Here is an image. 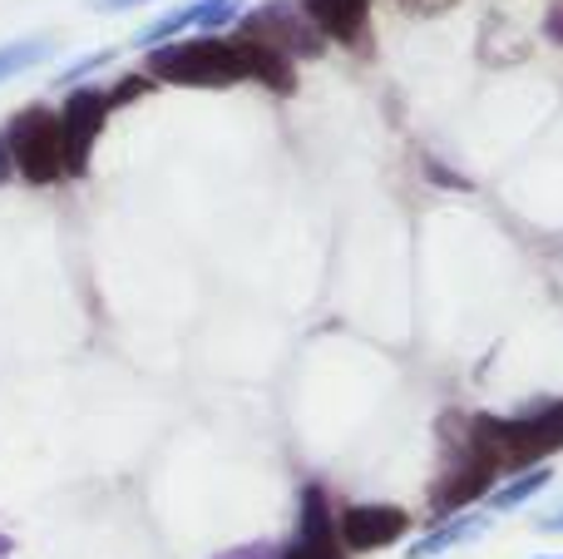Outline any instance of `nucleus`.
<instances>
[{
  "instance_id": "obj_1",
  "label": "nucleus",
  "mask_w": 563,
  "mask_h": 559,
  "mask_svg": "<svg viewBox=\"0 0 563 559\" xmlns=\"http://www.w3.org/2000/svg\"><path fill=\"white\" fill-rule=\"evenodd\" d=\"M148 75L164 79V85L178 89H228L243 85V79H257V85L277 89V95H291L297 89V75H291V59L277 55L273 45L253 35L238 40H178V45H158L148 55Z\"/></svg>"
},
{
  "instance_id": "obj_2",
  "label": "nucleus",
  "mask_w": 563,
  "mask_h": 559,
  "mask_svg": "<svg viewBox=\"0 0 563 559\" xmlns=\"http://www.w3.org/2000/svg\"><path fill=\"white\" fill-rule=\"evenodd\" d=\"M475 451H485L495 465L505 461H544V456L563 451V402L539 406L534 416H519V421H499V416H479L475 436H470Z\"/></svg>"
},
{
  "instance_id": "obj_3",
  "label": "nucleus",
  "mask_w": 563,
  "mask_h": 559,
  "mask_svg": "<svg viewBox=\"0 0 563 559\" xmlns=\"http://www.w3.org/2000/svg\"><path fill=\"white\" fill-rule=\"evenodd\" d=\"M5 149H10V164H15L20 178L30 184H55L65 178V144H59V114L49 109L30 105L15 114L5 134Z\"/></svg>"
},
{
  "instance_id": "obj_4",
  "label": "nucleus",
  "mask_w": 563,
  "mask_h": 559,
  "mask_svg": "<svg viewBox=\"0 0 563 559\" xmlns=\"http://www.w3.org/2000/svg\"><path fill=\"white\" fill-rule=\"evenodd\" d=\"M109 124V95L104 89H75L59 109V144H65V174H89L95 144Z\"/></svg>"
},
{
  "instance_id": "obj_5",
  "label": "nucleus",
  "mask_w": 563,
  "mask_h": 559,
  "mask_svg": "<svg viewBox=\"0 0 563 559\" xmlns=\"http://www.w3.org/2000/svg\"><path fill=\"white\" fill-rule=\"evenodd\" d=\"M406 530H410V515L400 511V505H351L336 520V540H341V550H351V555L386 550V545H396Z\"/></svg>"
},
{
  "instance_id": "obj_6",
  "label": "nucleus",
  "mask_w": 563,
  "mask_h": 559,
  "mask_svg": "<svg viewBox=\"0 0 563 559\" xmlns=\"http://www.w3.org/2000/svg\"><path fill=\"white\" fill-rule=\"evenodd\" d=\"M243 35H253V40H263V45H273L277 55H317L321 50V30L311 25L307 15H297L291 6H263V10H253L247 15V30Z\"/></svg>"
},
{
  "instance_id": "obj_7",
  "label": "nucleus",
  "mask_w": 563,
  "mask_h": 559,
  "mask_svg": "<svg viewBox=\"0 0 563 559\" xmlns=\"http://www.w3.org/2000/svg\"><path fill=\"white\" fill-rule=\"evenodd\" d=\"M233 15H238V0H194V6L174 10V15L154 20V25H144L134 40L154 50V40H168V35H178V30H218V25H228Z\"/></svg>"
},
{
  "instance_id": "obj_8",
  "label": "nucleus",
  "mask_w": 563,
  "mask_h": 559,
  "mask_svg": "<svg viewBox=\"0 0 563 559\" xmlns=\"http://www.w3.org/2000/svg\"><path fill=\"white\" fill-rule=\"evenodd\" d=\"M282 559H346V555H341L336 530H331V515H327V501H321V491L301 495V540L291 545Z\"/></svg>"
},
{
  "instance_id": "obj_9",
  "label": "nucleus",
  "mask_w": 563,
  "mask_h": 559,
  "mask_svg": "<svg viewBox=\"0 0 563 559\" xmlns=\"http://www.w3.org/2000/svg\"><path fill=\"white\" fill-rule=\"evenodd\" d=\"M366 10H371V0H301V15H307L327 40H341V45L361 40Z\"/></svg>"
},
{
  "instance_id": "obj_10",
  "label": "nucleus",
  "mask_w": 563,
  "mask_h": 559,
  "mask_svg": "<svg viewBox=\"0 0 563 559\" xmlns=\"http://www.w3.org/2000/svg\"><path fill=\"white\" fill-rule=\"evenodd\" d=\"M495 475H499V465L489 461L485 451H475L470 446V456H465V465L455 471V481H445L435 491V511L445 515V511H455V505H465V501H475V495H485L489 485H495Z\"/></svg>"
},
{
  "instance_id": "obj_11",
  "label": "nucleus",
  "mask_w": 563,
  "mask_h": 559,
  "mask_svg": "<svg viewBox=\"0 0 563 559\" xmlns=\"http://www.w3.org/2000/svg\"><path fill=\"white\" fill-rule=\"evenodd\" d=\"M485 530H489V515H460V520L440 525L435 535H426V540H420V545H410V559H435V555L455 550V545L479 540V535H485Z\"/></svg>"
},
{
  "instance_id": "obj_12",
  "label": "nucleus",
  "mask_w": 563,
  "mask_h": 559,
  "mask_svg": "<svg viewBox=\"0 0 563 559\" xmlns=\"http://www.w3.org/2000/svg\"><path fill=\"white\" fill-rule=\"evenodd\" d=\"M55 55V40H15V45H0V79H15L25 69L45 65Z\"/></svg>"
},
{
  "instance_id": "obj_13",
  "label": "nucleus",
  "mask_w": 563,
  "mask_h": 559,
  "mask_svg": "<svg viewBox=\"0 0 563 559\" xmlns=\"http://www.w3.org/2000/svg\"><path fill=\"white\" fill-rule=\"evenodd\" d=\"M549 481H554V475H549L544 465H534V471H529V475H519L515 485H505V491H495V501H489V505H495V511H515V505L534 501V495L544 491Z\"/></svg>"
},
{
  "instance_id": "obj_14",
  "label": "nucleus",
  "mask_w": 563,
  "mask_h": 559,
  "mask_svg": "<svg viewBox=\"0 0 563 559\" xmlns=\"http://www.w3.org/2000/svg\"><path fill=\"white\" fill-rule=\"evenodd\" d=\"M539 530H549V535H563V505L554 515H544V520H539Z\"/></svg>"
},
{
  "instance_id": "obj_15",
  "label": "nucleus",
  "mask_w": 563,
  "mask_h": 559,
  "mask_svg": "<svg viewBox=\"0 0 563 559\" xmlns=\"http://www.w3.org/2000/svg\"><path fill=\"white\" fill-rule=\"evenodd\" d=\"M15 174V164H10V149H5V139H0V184Z\"/></svg>"
},
{
  "instance_id": "obj_16",
  "label": "nucleus",
  "mask_w": 563,
  "mask_h": 559,
  "mask_svg": "<svg viewBox=\"0 0 563 559\" xmlns=\"http://www.w3.org/2000/svg\"><path fill=\"white\" fill-rule=\"evenodd\" d=\"M549 35L563 45V10H549Z\"/></svg>"
},
{
  "instance_id": "obj_17",
  "label": "nucleus",
  "mask_w": 563,
  "mask_h": 559,
  "mask_svg": "<svg viewBox=\"0 0 563 559\" xmlns=\"http://www.w3.org/2000/svg\"><path fill=\"white\" fill-rule=\"evenodd\" d=\"M99 10H124V6H144V0H95Z\"/></svg>"
},
{
  "instance_id": "obj_18",
  "label": "nucleus",
  "mask_w": 563,
  "mask_h": 559,
  "mask_svg": "<svg viewBox=\"0 0 563 559\" xmlns=\"http://www.w3.org/2000/svg\"><path fill=\"white\" fill-rule=\"evenodd\" d=\"M554 559H563V555H554Z\"/></svg>"
}]
</instances>
